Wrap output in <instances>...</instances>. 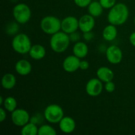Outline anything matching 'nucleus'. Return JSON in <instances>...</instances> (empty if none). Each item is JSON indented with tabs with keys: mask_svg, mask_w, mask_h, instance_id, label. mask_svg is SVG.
Instances as JSON below:
<instances>
[{
	"mask_svg": "<svg viewBox=\"0 0 135 135\" xmlns=\"http://www.w3.org/2000/svg\"><path fill=\"white\" fill-rule=\"evenodd\" d=\"M129 11L127 6L123 3H117L110 9L108 15V20L109 24L115 26L122 25L127 21Z\"/></svg>",
	"mask_w": 135,
	"mask_h": 135,
	"instance_id": "1",
	"label": "nucleus"
},
{
	"mask_svg": "<svg viewBox=\"0 0 135 135\" xmlns=\"http://www.w3.org/2000/svg\"><path fill=\"white\" fill-rule=\"evenodd\" d=\"M69 36L64 32H58L53 34L50 39V47L56 53H63L67 50L70 44Z\"/></svg>",
	"mask_w": 135,
	"mask_h": 135,
	"instance_id": "2",
	"label": "nucleus"
},
{
	"mask_svg": "<svg viewBox=\"0 0 135 135\" xmlns=\"http://www.w3.org/2000/svg\"><path fill=\"white\" fill-rule=\"evenodd\" d=\"M12 47L18 54H28L32 47L31 41L26 34L21 33L17 34L12 41Z\"/></svg>",
	"mask_w": 135,
	"mask_h": 135,
	"instance_id": "3",
	"label": "nucleus"
},
{
	"mask_svg": "<svg viewBox=\"0 0 135 135\" xmlns=\"http://www.w3.org/2000/svg\"><path fill=\"white\" fill-rule=\"evenodd\" d=\"M40 28L46 34L53 35L61 29V21L54 16H46L41 20Z\"/></svg>",
	"mask_w": 135,
	"mask_h": 135,
	"instance_id": "4",
	"label": "nucleus"
},
{
	"mask_svg": "<svg viewBox=\"0 0 135 135\" xmlns=\"http://www.w3.org/2000/svg\"><path fill=\"white\" fill-rule=\"evenodd\" d=\"M44 115L45 119L50 123H58L64 117V112L59 105L51 104L46 107Z\"/></svg>",
	"mask_w": 135,
	"mask_h": 135,
	"instance_id": "5",
	"label": "nucleus"
},
{
	"mask_svg": "<svg viewBox=\"0 0 135 135\" xmlns=\"http://www.w3.org/2000/svg\"><path fill=\"white\" fill-rule=\"evenodd\" d=\"M13 17L18 23L24 25L30 21L32 13L30 7L25 3H19L14 7L13 10Z\"/></svg>",
	"mask_w": 135,
	"mask_h": 135,
	"instance_id": "6",
	"label": "nucleus"
},
{
	"mask_svg": "<svg viewBox=\"0 0 135 135\" xmlns=\"http://www.w3.org/2000/svg\"><path fill=\"white\" fill-rule=\"evenodd\" d=\"M12 122L17 127H23L30 121L29 113L25 109H16L11 113Z\"/></svg>",
	"mask_w": 135,
	"mask_h": 135,
	"instance_id": "7",
	"label": "nucleus"
},
{
	"mask_svg": "<svg viewBox=\"0 0 135 135\" xmlns=\"http://www.w3.org/2000/svg\"><path fill=\"white\" fill-rule=\"evenodd\" d=\"M106 58L108 61L113 65L121 63L123 59V52L120 47L115 45L109 46L105 51Z\"/></svg>",
	"mask_w": 135,
	"mask_h": 135,
	"instance_id": "8",
	"label": "nucleus"
},
{
	"mask_svg": "<svg viewBox=\"0 0 135 135\" xmlns=\"http://www.w3.org/2000/svg\"><path fill=\"white\" fill-rule=\"evenodd\" d=\"M79 28V20L75 17L69 16L61 21V30L64 32L70 34L76 32Z\"/></svg>",
	"mask_w": 135,
	"mask_h": 135,
	"instance_id": "9",
	"label": "nucleus"
},
{
	"mask_svg": "<svg viewBox=\"0 0 135 135\" xmlns=\"http://www.w3.org/2000/svg\"><path fill=\"white\" fill-rule=\"evenodd\" d=\"M102 80L98 79H92L87 83L86 86V91L89 96L95 97L102 93L103 90V84Z\"/></svg>",
	"mask_w": 135,
	"mask_h": 135,
	"instance_id": "10",
	"label": "nucleus"
},
{
	"mask_svg": "<svg viewBox=\"0 0 135 135\" xmlns=\"http://www.w3.org/2000/svg\"><path fill=\"white\" fill-rule=\"evenodd\" d=\"M79 29L83 33L87 32L92 31V29L95 26V19L94 17L91 15H84L82 16L79 20Z\"/></svg>",
	"mask_w": 135,
	"mask_h": 135,
	"instance_id": "11",
	"label": "nucleus"
},
{
	"mask_svg": "<svg viewBox=\"0 0 135 135\" xmlns=\"http://www.w3.org/2000/svg\"><path fill=\"white\" fill-rule=\"evenodd\" d=\"M80 58L73 55H69L64 59L63 62V69L68 73L75 72L80 65Z\"/></svg>",
	"mask_w": 135,
	"mask_h": 135,
	"instance_id": "12",
	"label": "nucleus"
},
{
	"mask_svg": "<svg viewBox=\"0 0 135 135\" xmlns=\"http://www.w3.org/2000/svg\"><path fill=\"white\" fill-rule=\"evenodd\" d=\"M59 123L60 130L67 134L73 133L76 127V123L71 117H63Z\"/></svg>",
	"mask_w": 135,
	"mask_h": 135,
	"instance_id": "13",
	"label": "nucleus"
},
{
	"mask_svg": "<svg viewBox=\"0 0 135 135\" xmlns=\"http://www.w3.org/2000/svg\"><path fill=\"white\" fill-rule=\"evenodd\" d=\"M15 70L18 74L22 76H26L30 73L32 71V65L26 59L18 61L15 65Z\"/></svg>",
	"mask_w": 135,
	"mask_h": 135,
	"instance_id": "14",
	"label": "nucleus"
},
{
	"mask_svg": "<svg viewBox=\"0 0 135 135\" xmlns=\"http://www.w3.org/2000/svg\"><path fill=\"white\" fill-rule=\"evenodd\" d=\"M98 78L104 83L112 81L114 77V73L111 69L106 67H101L96 72Z\"/></svg>",
	"mask_w": 135,
	"mask_h": 135,
	"instance_id": "15",
	"label": "nucleus"
},
{
	"mask_svg": "<svg viewBox=\"0 0 135 135\" xmlns=\"http://www.w3.org/2000/svg\"><path fill=\"white\" fill-rule=\"evenodd\" d=\"M28 54L30 57L32 59L35 60H40L46 56V49L43 46L40 44H35L32 46Z\"/></svg>",
	"mask_w": 135,
	"mask_h": 135,
	"instance_id": "16",
	"label": "nucleus"
},
{
	"mask_svg": "<svg viewBox=\"0 0 135 135\" xmlns=\"http://www.w3.org/2000/svg\"><path fill=\"white\" fill-rule=\"evenodd\" d=\"M73 52L75 56L80 59L85 57L88 53V46L83 42H77L74 45Z\"/></svg>",
	"mask_w": 135,
	"mask_h": 135,
	"instance_id": "17",
	"label": "nucleus"
},
{
	"mask_svg": "<svg viewBox=\"0 0 135 135\" xmlns=\"http://www.w3.org/2000/svg\"><path fill=\"white\" fill-rule=\"evenodd\" d=\"M103 38L108 42L114 40L117 36V30L116 26L110 24L104 28L102 32Z\"/></svg>",
	"mask_w": 135,
	"mask_h": 135,
	"instance_id": "18",
	"label": "nucleus"
},
{
	"mask_svg": "<svg viewBox=\"0 0 135 135\" xmlns=\"http://www.w3.org/2000/svg\"><path fill=\"white\" fill-rule=\"evenodd\" d=\"M17 83L15 76L11 73H7L3 75L1 80L3 88L6 90H11L15 87Z\"/></svg>",
	"mask_w": 135,
	"mask_h": 135,
	"instance_id": "19",
	"label": "nucleus"
},
{
	"mask_svg": "<svg viewBox=\"0 0 135 135\" xmlns=\"http://www.w3.org/2000/svg\"><path fill=\"white\" fill-rule=\"evenodd\" d=\"M104 7L101 5L100 1H93L88 6V11L90 15L94 17H98L101 15L103 13Z\"/></svg>",
	"mask_w": 135,
	"mask_h": 135,
	"instance_id": "20",
	"label": "nucleus"
},
{
	"mask_svg": "<svg viewBox=\"0 0 135 135\" xmlns=\"http://www.w3.org/2000/svg\"><path fill=\"white\" fill-rule=\"evenodd\" d=\"M38 129L36 124L28 123L22 127L21 133L22 135H36L38 134Z\"/></svg>",
	"mask_w": 135,
	"mask_h": 135,
	"instance_id": "21",
	"label": "nucleus"
},
{
	"mask_svg": "<svg viewBox=\"0 0 135 135\" xmlns=\"http://www.w3.org/2000/svg\"><path fill=\"white\" fill-rule=\"evenodd\" d=\"M3 106L5 109L9 112H13L17 109V102L15 98L12 96H9L4 100Z\"/></svg>",
	"mask_w": 135,
	"mask_h": 135,
	"instance_id": "22",
	"label": "nucleus"
},
{
	"mask_svg": "<svg viewBox=\"0 0 135 135\" xmlns=\"http://www.w3.org/2000/svg\"><path fill=\"white\" fill-rule=\"evenodd\" d=\"M56 131L49 125H43L38 129V135H55Z\"/></svg>",
	"mask_w": 135,
	"mask_h": 135,
	"instance_id": "23",
	"label": "nucleus"
},
{
	"mask_svg": "<svg viewBox=\"0 0 135 135\" xmlns=\"http://www.w3.org/2000/svg\"><path fill=\"white\" fill-rule=\"evenodd\" d=\"M104 9H111L116 4V0H100Z\"/></svg>",
	"mask_w": 135,
	"mask_h": 135,
	"instance_id": "24",
	"label": "nucleus"
},
{
	"mask_svg": "<svg viewBox=\"0 0 135 135\" xmlns=\"http://www.w3.org/2000/svg\"><path fill=\"white\" fill-rule=\"evenodd\" d=\"M74 2L79 7H86L90 5L92 0H74Z\"/></svg>",
	"mask_w": 135,
	"mask_h": 135,
	"instance_id": "25",
	"label": "nucleus"
},
{
	"mask_svg": "<svg viewBox=\"0 0 135 135\" xmlns=\"http://www.w3.org/2000/svg\"><path fill=\"white\" fill-rule=\"evenodd\" d=\"M105 89L109 93H112V92H114V90H115V84L113 82L109 81L105 83Z\"/></svg>",
	"mask_w": 135,
	"mask_h": 135,
	"instance_id": "26",
	"label": "nucleus"
},
{
	"mask_svg": "<svg viewBox=\"0 0 135 135\" xmlns=\"http://www.w3.org/2000/svg\"><path fill=\"white\" fill-rule=\"evenodd\" d=\"M18 25H17V24L13 22V23L11 24V25H9V27H8L7 28V30H9V31H10V32L9 33V34H13L18 31Z\"/></svg>",
	"mask_w": 135,
	"mask_h": 135,
	"instance_id": "27",
	"label": "nucleus"
},
{
	"mask_svg": "<svg viewBox=\"0 0 135 135\" xmlns=\"http://www.w3.org/2000/svg\"><path fill=\"white\" fill-rule=\"evenodd\" d=\"M69 38L71 41H72V42H78L80 39V34L76 32H75L70 34Z\"/></svg>",
	"mask_w": 135,
	"mask_h": 135,
	"instance_id": "28",
	"label": "nucleus"
},
{
	"mask_svg": "<svg viewBox=\"0 0 135 135\" xmlns=\"http://www.w3.org/2000/svg\"><path fill=\"white\" fill-rule=\"evenodd\" d=\"M90 64L87 61H80L79 68L82 70H86L89 68Z\"/></svg>",
	"mask_w": 135,
	"mask_h": 135,
	"instance_id": "29",
	"label": "nucleus"
},
{
	"mask_svg": "<svg viewBox=\"0 0 135 135\" xmlns=\"http://www.w3.org/2000/svg\"><path fill=\"white\" fill-rule=\"evenodd\" d=\"M5 110L3 108H0V122L1 123L3 122L5 120V119H6L7 114Z\"/></svg>",
	"mask_w": 135,
	"mask_h": 135,
	"instance_id": "30",
	"label": "nucleus"
},
{
	"mask_svg": "<svg viewBox=\"0 0 135 135\" xmlns=\"http://www.w3.org/2000/svg\"><path fill=\"white\" fill-rule=\"evenodd\" d=\"M84 36V38L86 41H90L93 38L94 34L92 32V31L87 32L84 33V36Z\"/></svg>",
	"mask_w": 135,
	"mask_h": 135,
	"instance_id": "31",
	"label": "nucleus"
},
{
	"mask_svg": "<svg viewBox=\"0 0 135 135\" xmlns=\"http://www.w3.org/2000/svg\"><path fill=\"white\" fill-rule=\"evenodd\" d=\"M129 41H130V43L134 47H135V32L132 33L130 35V37H129Z\"/></svg>",
	"mask_w": 135,
	"mask_h": 135,
	"instance_id": "32",
	"label": "nucleus"
},
{
	"mask_svg": "<svg viewBox=\"0 0 135 135\" xmlns=\"http://www.w3.org/2000/svg\"><path fill=\"white\" fill-rule=\"evenodd\" d=\"M3 96H1L0 97V105H3Z\"/></svg>",
	"mask_w": 135,
	"mask_h": 135,
	"instance_id": "33",
	"label": "nucleus"
},
{
	"mask_svg": "<svg viewBox=\"0 0 135 135\" xmlns=\"http://www.w3.org/2000/svg\"><path fill=\"white\" fill-rule=\"evenodd\" d=\"M134 26H135V17H134Z\"/></svg>",
	"mask_w": 135,
	"mask_h": 135,
	"instance_id": "34",
	"label": "nucleus"
},
{
	"mask_svg": "<svg viewBox=\"0 0 135 135\" xmlns=\"http://www.w3.org/2000/svg\"><path fill=\"white\" fill-rule=\"evenodd\" d=\"M92 1H98V0H92Z\"/></svg>",
	"mask_w": 135,
	"mask_h": 135,
	"instance_id": "35",
	"label": "nucleus"
}]
</instances>
